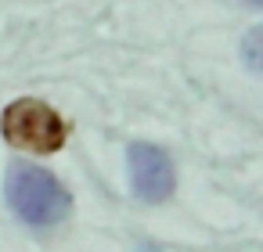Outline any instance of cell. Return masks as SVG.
<instances>
[{
	"instance_id": "cell-1",
	"label": "cell",
	"mask_w": 263,
	"mask_h": 252,
	"mask_svg": "<svg viewBox=\"0 0 263 252\" xmlns=\"http://www.w3.org/2000/svg\"><path fill=\"white\" fill-rule=\"evenodd\" d=\"M4 198L11 212L29 227H54L69 216V191L58 184L54 173L33 166V162H11L4 173Z\"/></svg>"
},
{
	"instance_id": "cell-2",
	"label": "cell",
	"mask_w": 263,
	"mask_h": 252,
	"mask_svg": "<svg viewBox=\"0 0 263 252\" xmlns=\"http://www.w3.org/2000/svg\"><path fill=\"white\" fill-rule=\"evenodd\" d=\"M0 133L8 144L22 148V151H36V155H54L65 137H69V123L36 98H18L4 108L0 115Z\"/></svg>"
},
{
	"instance_id": "cell-3",
	"label": "cell",
	"mask_w": 263,
	"mask_h": 252,
	"mask_svg": "<svg viewBox=\"0 0 263 252\" xmlns=\"http://www.w3.org/2000/svg\"><path fill=\"white\" fill-rule=\"evenodd\" d=\"M126 173H130L134 198H141L148 205L166 202L173 195V187H177L173 159L155 144H130L126 148Z\"/></svg>"
},
{
	"instance_id": "cell-4",
	"label": "cell",
	"mask_w": 263,
	"mask_h": 252,
	"mask_svg": "<svg viewBox=\"0 0 263 252\" xmlns=\"http://www.w3.org/2000/svg\"><path fill=\"white\" fill-rule=\"evenodd\" d=\"M241 62L252 76L263 80V26H252L245 36H241Z\"/></svg>"
}]
</instances>
